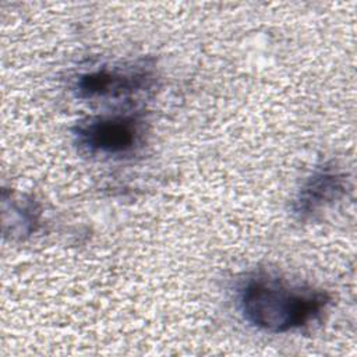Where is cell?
I'll use <instances>...</instances> for the list:
<instances>
[{"instance_id": "obj_5", "label": "cell", "mask_w": 357, "mask_h": 357, "mask_svg": "<svg viewBox=\"0 0 357 357\" xmlns=\"http://www.w3.org/2000/svg\"><path fill=\"white\" fill-rule=\"evenodd\" d=\"M40 205L29 195L3 188L1 222L3 234L10 240H24L40 225Z\"/></svg>"}, {"instance_id": "obj_2", "label": "cell", "mask_w": 357, "mask_h": 357, "mask_svg": "<svg viewBox=\"0 0 357 357\" xmlns=\"http://www.w3.org/2000/svg\"><path fill=\"white\" fill-rule=\"evenodd\" d=\"M148 121L142 112H117L85 117L73 128L79 149L92 156L124 158L145 144Z\"/></svg>"}, {"instance_id": "obj_4", "label": "cell", "mask_w": 357, "mask_h": 357, "mask_svg": "<svg viewBox=\"0 0 357 357\" xmlns=\"http://www.w3.org/2000/svg\"><path fill=\"white\" fill-rule=\"evenodd\" d=\"M347 190L349 178L346 172L335 160L324 162L315 167L297 191L291 212L300 222L314 220L326 208L340 201Z\"/></svg>"}, {"instance_id": "obj_3", "label": "cell", "mask_w": 357, "mask_h": 357, "mask_svg": "<svg viewBox=\"0 0 357 357\" xmlns=\"http://www.w3.org/2000/svg\"><path fill=\"white\" fill-rule=\"evenodd\" d=\"M155 82V67L142 59L126 66H103L82 73L75 79L74 92L85 100L126 99L149 91Z\"/></svg>"}, {"instance_id": "obj_1", "label": "cell", "mask_w": 357, "mask_h": 357, "mask_svg": "<svg viewBox=\"0 0 357 357\" xmlns=\"http://www.w3.org/2000/svg\"><path fill=\"white\" fill-rule=\"evenodd\" d=\"M331 300L325 290L293 284L269 275L248 279L238 296L244 319L269 333H286L305 326L325 311Z\"/></svg>"}]
</instances>
